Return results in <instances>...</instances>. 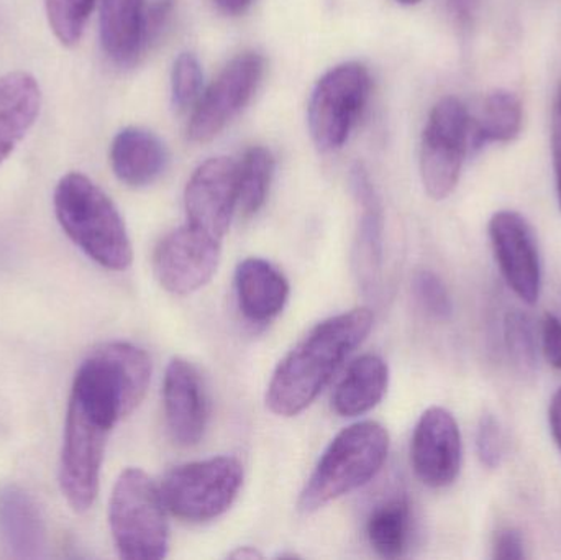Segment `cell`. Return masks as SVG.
<instances>
[{
	"label": "cell",
	"instance_id": "cell-18",
	"mask_svg": "<svg viewBox=\"0 0 561 560\" xmlns=\"http://www.w3.org/2000/svg\"><path fill=\"white\" fill-rule=\"evenodd\" d=\"M236 289L240 311L256 324L275 319L289 299L286 276L272 263L255 256L237 266Z\"/></svg>",
	"mask_w": 561,
	"mask_h": 560
},
{
	"label": "cell",
	"instance_id": "cell-6",
	"mask_svg": "<svg viewBox=\"0 0 561 560\" xmlns=\"http://www.w3.org/2000/svg\"><path fill=\"white\" fill-rule=\"evenodd\" d=\"M242 485V462L220 456L174 467L164 476L160 492L171 515L204 523L229 512Z\"/></svg>",
	"mask_w": 561,
	"mask_h": 560
},
{
	"label": "cell",
	"instance_id": "cell-10",
	"mask_svg": "<svg viewBox=\"0 0 561 560\" xmlns=\"http://www.w3.org/2000/svg\"><path fill=\"white\" fill-rule=\"evenodd\" d=\"M265 72V59L255 52L233 58L219 78L194 105L187 137L197 144L216 138L233 117L249 104Z\"/></svg>",
	"mask_w": 561,
	"mask_h": 560
},
{
	"label": "cell",
	"instance_id": "cell-3",
	"mask_svg": "<svg viewBox=\"0 0 561 560\" xmlns=\"http://www.w3.org/2000/svg\"><path fill=\"white\" fill-rule=\"evenodd\" d=\"M150 381L147 352L128 342H111L82 362L69 400L114 430L118 421L140 407Z\"/></svg>",
	"mask_w": 561,
	"mask_h": 560
},
{
	"label": "cell",
	"instance_id": "cell-27",
	"mask_svg": "<svg viewBox=\"0 0 561 560\" xmlns=\"http://www.w3.org/2000/svg\"><path fill=\"white\" fill-rule=\"evenodd\" d=\"M94 7L95 0H45L46 16L58 42L78 45Z\"/></svg>",
	"mask_w": 561,
	"mask_h": 560
},
{
	"label": "cell",
	"instance_id": "cell-22",
	"mask_svg": "<svg viewBox=\"0 0 561 560\" xmlns=\"http://www.w3.org/2000/svg\"><path fill=\"white\" fill-rule=\"evenodd\" d=\"M145 0H101V43L118 65H130L144 53Z\"/></svg>",
	"mask_w": 561,
	"mask_h": 560
},
{
	"label": "cell",
	"instance_id": "cell-34",
	"mask_svg": "<svg viewBox=\"0 0 561 560\" xmlns=\"http://www.w3.org/2000/svg\"><path fill=\"white\" fill-rule=\"evenodd\" d=\"M552 155L553 168H556L557 194H559L561 209V84L552 107Z\"/></svg>",
	"mask_w": 561,
	"mask_h": 560
},
{
	"label": "cell",
	"instance_id": "cell-29",
	"mask_svg": "<svg viewBox=\"0 0 561 560\" xmlns=\"http://www.w3.org/2000/svg\"><path fill=\"white\" fill-rule=\"evenodd\" d=\"M203 68L199 59L193 53H183L174 62L173 81H171V95L173 107L184 112L194 107L199 101L203 89Z\"/></svg>",
	"mask_w": 561,
	"mask_h": 560
},
{
	"label": "cell",
	"instance_id": "cell-30",
	"mask_svg": "<svg viewBox=\"0 0 561 560\" xmlns=\"http://www.w3.org/2000/svg\"><path fill=\"white\" fill-rule=\"evenodd\" d=\"M477 453L481 464L488 469H497L506 454V439L500 421L491 413L483 414L477 433Z\"/></svg>",
	"mask_w": 561,
	"mask_h": 560
},
{
	"label": "cell",
	"instance_id": "cell-36",
	"mask_svg": "<svg viewBox=\"0 0 561 560\" xmlns=\"http://www.w3.org/2000/svg\"><path fill=\"white\" fill-rule=\"evenodd\" d=\"M227 15H237V13L245 12L250 5H252L253 0H214Z\"/></svg>",
	"mask_w": 561,
	"mask_h": 560
},
{
	"label": "cell",
	"instance_id": "cell-23",
	"mask_svg": "<svg viewBox=\"0 0 561 560\" xmlns=\"http://www.w3.org/2000/svg\"><path fill=\"white\" fill-rule=\"evenodd\" d=\"M523 101L516 92L496 89L484 98L477 117L470 122V150L488 144H510L523 132Z\"/></svg>",
	"mask_w": 561,
	"mask_h": 560
},
{
	"label": "cell",
	"instance_id": "cell-37",
	"mask_svg": "<svg viewBox=\"0 0 561 560\" xmlns=\"http://www.w3.org/2000/svg\"><path fill=\"white\" fill-rule=\"evenodd\" d=\"M230 559L255 560L263 559V555L259 549L250 548V546H243V548H239L237 551H233L232 555H230Z\"/></svg>",
	"mask_w": 561,
	"mask_h": 560
},
{
	"label": "cell",
	"instance_id": "cell-15",
	"mask_svg": "<svg viewBox=\"0 0 561 560\" xmlns=\"http://www.w3.org/2000/svg\"><path fill=\"white\" fill-rule=\"evenodd\" d=\"M164 416L174 443L196 446L206 433L209 404L201 375L183 358H173L163 381Z\"/></svg>",
	"mask_w": 561,
	"mask_h": 560
},
{
	"label": "cell",
	"instance_id": "cell-4",
	"mask_svg": "<svg viewBox=\"0 0 561 560\" xmlns=\"http://www.w3.org/2000/svg\"><path fill=\"white\" fill-rule=\"evenodd\" d=\"M389 434L376 421H362L336 434L299 496L306 515L371 482L385 466Z\"/></svg>",
	"mask_w": 561,
	"mask_h": 560
},
{
	"label": "cell",
	"instance_id": "cell-5",
	"mask_svg": "<svg viewBox=\"0 0 561 560\" xmlns=\"http://www.w3.org/2000/svg\"><path fill=\"white\" fill-rule=\"evenodd\" d=\"M160 487L140 469H127L115 482L108 523L122 559L160 560L170 551V526Z\"/></svg>",
	"mask_w": 561,
	"mask_h": 560
},
{
	"label": "cell",
	"instance_id": "cell-17",
	"mask_svg": "<svg viewBox=\"0 0 561 560\" xmlns=\"http://www.w3.org/2000/svg\"><path fill=\"white\" fill-rule=\"evenodd\" d=\"M0 535L16 559H39L48 546L45 518L30 493L20 487L0 490Z\"/></svg>",
	"mask_w": 561,
	"mask_h": 560
},
{
	"label": "cell",
	"instance_id": "cell-8",
	"mask_svg": "<svg viewBox=\"0 0 561 560\" xmlns=\"http://www.w3.org/2000/svg\"><path fill=\"white\" fill-rule=\"evenodd\" d=\"M470 112L454 95L440 99L428 115L422 135L421 176L432 199H447L460 181L470 151Z\"/></svg>",
	"mask_w": 561,
	"mask_h": 560
},
{
	"label": "cell",
	"instance_id": "cell-31",
	"mask_svg": "<svg viewBox=\"0 0 561 560\" xmlns=\"http://www.w3.org/2000/svg\"><path fill=\"white\" fill-rule=\"evenodd\" d=\"M174 12V0H153L145 10L144 52L153 45L170 23Z\"/></svg>",
	"mask_w": 561,
	"mask_h": 560
},
{
	"label": "cell",
	"instance_id": "cell-38",
	"mask_svg": "<svg viewBox=\"0 0 561 560\" xmlns=\"http://www.w3.org/2000/svg\"><path fill=\"white\" fill-rule=\"evenodd\" d=\"M399 3H404V5H414V3L421 2V0H398Z\"/></svg>",
	"mask_w": 561,
	"mask_h": 560
},
{
	"label": "cell",
	"instance_id": "cell-21",
	"mask_svg": "<svg viewBox=\"0 0 561 560\" xmlns=\"http://www.w3.org/2000/svg\"><path fill=\"white\" fill-rule=\"evenodd\" d=\"M389 387V367L379 355L365 354L353 361L332 397L339 416L358 418L378 407Z\"/></svg>",
	"mask_w": 561,
	"mask_h": 560
},
{
	"label": "cell",
	"instance_id": "cell-32",
	"mask_svg": "<svg viewBox=\"0 0 561 560\" xmlns=\"http://www.w3.org/2000/svg\"><path fill=\"white\" fill-rule=\"evenodd\" d=\"M542 348L546 361L556 370H561V321L556 315L543 316Z\"/></svg>",
	"mask_w": 561,
	"mask_h": 560
},
{
	"label": "cell",
	"instance_id": "cell-12",
	"mask_svg": "<svg viewBox=\"0 0 561 560\" xmlns=\"http://www.w3.org/2000/svg\"><path fill=\"white\" fill-rule=\"evenodd\" d=\"M490 239L501 273L527 305L539 301L542 266L533 227L516 210H500L490 220Z\"/></svg>",
	"mask_w": 561,
	"mask_h": 560
},
{
	"label": "cell",
	"instance_id": "cell-7",
	"mask_svg": "<svg viewBox=\"0 0 561 560\" xmlns=\"http://www.w3.org/2000/svg\"><path fill=\"white\" fill-rule=\"evenodd\" d=\"M371 91V76L362 62H343L320 78L309 101V130L322 151L339 150L348 140Z\"/></svg>",
	"mask_w": 561,
	"mask_h": 560
},
{
	"label": "cell",
	"instance_id": "cell-9",
	"mask_svg": "<svg viewBox=\"0 0 561 560\" xmlns=\"http://www.w3.org/2000/svg\"><path fill=\"white\" fill-rule=\"evenodd\" d=\"M112 427L69 400L59 483L75 512H88L99 493L105 444Z\"/></svg>",
	"mask_w": 561,
	"mask_h": 560
},
{
	"label": "cell",
	"instance_id": "cell-1",
	"mask_svg": "<svg viewBox=\"0 0 561 560\" xmlns=\"http://www.w3.org/2000/svg\"><path fill=\"white\" fill-rule=\"evenodd\" d=\"M371 329L368 308H355L317 324L276 367L266 390L270 411L293 418L307 410Z\"/></svg>",
	"mask_w": 561,
	"mask_h": 560
},
{
	"label": "cell",
	"instance_id": "cell-33",
	"mask_svg": "<svg viewBox=\"0 0 561 560\" xmlns=\"http://www.w3.org/2000/svg\"><path fill=\"white\" fill-rule=\"evenodd\" d=\"M493 558L497 560H520L526 558L523 535L514 528H504L497 532L493 541Z\"/></svg>",
	"mask_w": 561,
	"mask_h": 560
},
{
	"label": "cell",
	"instance_id": "cell-35",
	"mask_svg": "<svg viewBox=\"0 0 561 560\" xmlns=\"http://www.w3.org/2000/svg\"><path fill=\"white\" fill-rule=\"evenodd\" d=\"M549 423L553 441H556L561 453V388L556 391V395L552 397V401H550Z\"/></svg>",
	"mask_w": 561,
	"mask_h": 560
},
{
	"label": "cell",
	"instance_id": "cell-28",
	"mask_svg": "<svg viewBox=\"0 0 561 560\" xmlns=\"http://www.w3.org/2000/svg\"><path fill=\"white\" fill-rule=\"evenodd\" d=\"M412 293L425 315L437 321H448L454 315V301L440 276L432 270H419L412 279Z\"/></svg>",
	"mask_w": 561,
	"mask_h": 560
},
{
	"label": "cell",
	"instance_id": "cell-11",
	"mask_svg": "<svg viewBox=\"0 0 561 560\" xmlns=\"http://www.w3.org/2000/svg\"><path fill=\"white\" fill-rule=\"evenodd\" d=\"M220 242L191 224L168 233L154 250L153 268L160 285L176 296L199 292L219 270Z\"/></svg>",
	"mask_w": 561,
	"mask_h": 560
},
{
	"label": "cell",
	"instance_id": "cell-26",
	"mask_svg": "<svg viewBox=\"0 0 561 560\" xmlns=\"http://www.w3.org/2000/svg\"><path fill=\"white\" fill-rule=\"evenodd\" d=\"M504 344L514 370L524 378L537 374V339L534 322L529 315L514 309L504 318Z\"/></svg>",
	"mask_w": 561,
	"mask_h": 560
},
{
	"label": "cell",
	"instance_id": "cell-14",
	"mask_svg": "<svg viewBox=\"0 0 561 560\" xmlns=\"http://www.w3.org/2000/svg\"><path fill=\"white\" fill-rule=\"evenodd\" d=\"M463 443L460 427L450 411L428 408L415 424L411 462L415 476L431 489H445L460 476Z\"/></svg>",
	"mask_w": 561,
	"mask_h": 560
},
{
	"label": "cell",
	"instance_id": "cell-20",
	"mask_svg": "<svg viewBox=\"0 0 561 560\" xmlns=\"http://www.w3.org/2000/svg\"><path fill=\"white\" fill-rule=\"evenodd\" d=\"M167 161L163 141L147 128H124L112 141V170L127 186L144 187L153 183L163 173Z\"/></svg>",
	"mask_w": 561,
	"mask_h": 560
},
{
	"label": "cell",
	"instance_id": "cell-24",
	"mask_svg": "<svg viewBox=\"0 0 561 560\" xmlns=\"http://www.w3.org/2000/svg\"><path fill=\"white\" fill-rule=\"evenodd\" d=\"M366 538L382 559L405 555L412 538V512L405 496H396L373 510L366 523Z\"/></svg>",
	"mask_w": 561,
	"mask_h": 560
},
{
	"label": "cell",
	"instance_id": "cell-19",
	"mask_svg": "<svg viewBox=\"0 0 561 560\" xmlns=\"http://www.w3.org/2000/svg\"><path fill=\"white\" fill-rule=\"evenodd\" d=\"M42 107V89L28 72L0 76V164L35 125Z\"/></svg>",
	"mask_w": 561,
	"mask_h": 560
},
{
	"label": "cell",
	"instance_id": "cell-13",
	"mask_svg": "<svg viewBox=\"0 0 561 560\" xmlns=\"http://www.w3.org/2000/svg\"><path fill=\"white\" fill-rule=\"evenodd\" d=\"M239 199V164L227 157L204 161L186 186L187 224L222 240Z\"/></svg>",
	"mask_w": 561,
	"mask_h": 560
},
{
	"label": "cell",
	"instance_id": "cell-16",
	"mask_svg": "<svg viewBox=\"0 0 561 560\" xmlns=\"http://www.w3.org/2000/svg\"><path fill=\"white\" fill-rule=\"evenodd\" d=\"M350 183H352L353 196L362 209L355 242L356 273L363 288L371 292L378 286L379 275H381L385 217H382L378 194L363 164L353 167Z\"/></svg>",
	"mask_w": 561,
	"mask_h": 560
},
{
	"label": "cell",
	"instance_id": "cell-2",
	"mask_svg": "<svg viewBox=\"0 0 561 560\" xmlns=\"http://www.w3.org/2000/svg\"><path fill=\"white\" fill-rule=\"evenodd\" d=\"M55 213L69 239L99 265L122 272L134 250L127 227L111 197L88 176L68 173L55 190Z\"/></svg>",
	"mask_w": 561,
	"mask_h": 560
},
{
	"label": "cell",
	"instance_id": "cell-25",
	"mask_svg": "<svg viewBox=\"0 0 561 560\" xmlns=\"http://www.w3.org/2000/svg\"><path fill=\"white\" fill-rule=\"evenodd\" d=\"M275 173V158L265 147H252L239 164V199L237 209L253 217L265 206Z\"/></svg>",
	"mask_w": 561,
	"mask_h": 560
}]
</instances>
